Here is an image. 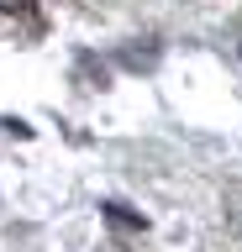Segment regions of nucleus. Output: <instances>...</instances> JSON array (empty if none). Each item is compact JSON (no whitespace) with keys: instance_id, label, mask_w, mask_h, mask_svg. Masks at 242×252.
Wrapping results in <instances>:
<instances>
[{"instance_id":"f257e3e1","label":"nucleus","mask_w":242,"mask_h":252,"mask_svg":"<svg viewBox=\"0 0 242 252\" xmlns=\"http://www.w3.org/2000/svg\"><path fill=\"white\" fill-rule=\"evenodd\" d=\"M100 210H105V220H111V226H127V231H142V226H147V220L137 216L132 205H121V200H105Z\"/></svg>"},{"instance_id":"f03ea898","label":"nucleus","mask_w":242,"mask_h":252,"mask_svg":"<svg viewBox=\"0 0 242 252\" xmlns=\"http://www.w3.org/2000/svg\"><path fill=\"white\" fill-rule=\"evenodd\" d=\"M79 79H90L84 90H100V84H105V68H95V58L84 53V58H79Z\"/></svg>"}]
</instances>
